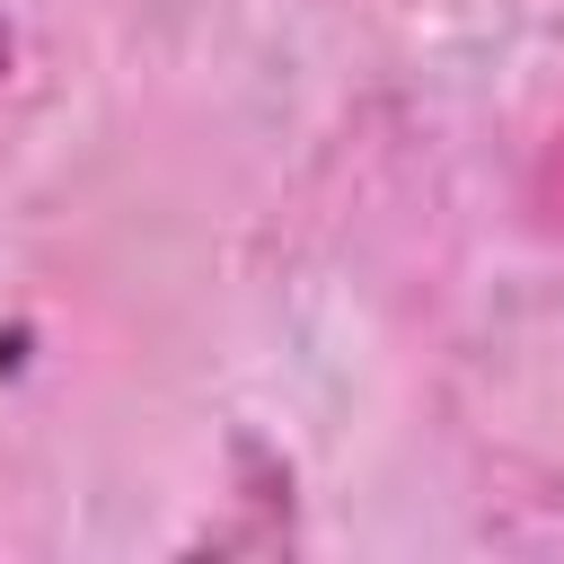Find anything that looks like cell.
<instances>
[{"label": "cell", "mask_w": 564, "mask_h": 564, "mask_svg": "<svg viewBox=\"0 0 564 564\" xmlns=\"http://www.w3.org/2000/svg\"><path fill=\"white\" fill-rule=\"evenodd\" d=\"M0 70H9V26H0Z\"/></svg>", "instance_id": "obj_1"}]
</instances>
